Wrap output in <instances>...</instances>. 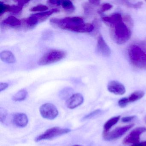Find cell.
Here are the masks:
<instances>
[{
  "label": "cell",
  "mask_w": 146,
  "mask_h": 146,
  "mask_svg": "<svg viewBox=\"0 0 146 146\" xmlns=\"http://www.w3.org/2000/svg\"><path fill=\"white\" fill-rule=\"evenodd\" d=\"M23 8V7L20 5H13L10 6L9 12L15 14H18L21 12Z\"/></svg>",
  "instance_id": "23"
},
{
  "label": "cell",
  "mask_w": 146,
  "mask_h": 146,
  "mask_svg": "<svg viewBox=\"0 0 146 146\" xmlns=\"http://www.w3.org/2000/svg\"><path fill=\"white\" fill-rule=\"evenodd\" d=\"M50 23L52 25L64 30L74 31L78 26L84 23V20L80 17H69L63 19L51 18Z\"/></svg>",
  "instance_id": "3"
},
{
  "label": "cell",
  "mask_w": 146,
  "mask_h": 146,
  "mask_svg": "<svg viewBox=\"0 0 146 146\" xmlns=\"http://www.w3.org/2000/svg\"><path fill=\"white\" fill-rule=\"evenodd\" d=\"M123 2H124V4L128 7L133 8H139L142 5V3L141 2H138L135 4H133L128 1H123Z\"/></svg>",
  "instance_id": "28"
},
{
  "label": "cell",
  "mask_w": 146,
  "mask_h": 146,
  "mask_svg": "<svg viewBox=\"0 0 146 146\" xmlns=\"http://www.w3.org/2000/svg\"><path fill=\"white\" fill-rule=\"evenodd\" d=\"M129 99L128 98H123L120 99L118 101V105L120 107L123 108L125 107L129 103Z\"/></svg>",
  "instance_id": "29"
},
{
  "label": "cell",
  "mask_w": 146,
  "mask_h": 146,
  "mask_svg": "<svg viewBox=\"0 0 146 146\" xmlns=\"http://www.w3.org/2000/svg\"><path fill=\"white\" fill-rule=\"evenodd\" d=\"M83 8L84 9V13L85 14H91L93 13V9L90 6V3H86L83 5Z\"/></svg>",
  "instance_id": "27"
},
{
  "label": "cell",
  "mask_w": 146,
  "mask_h": 146,
  "mask_svg": "<svg viewBox=\"0 0 146 146\" xmlns=\"http://www.w3.org/2000/svg\"><path fill=\"white\" fill-rule=\"evenodd\" d=\"M144 95V93L143 91L139 90L132 93L129 96V102H134L140 99H141Z\"/></svg>",
  "instance_id": "19"
},
{
  "label": "cell",
  "mask_w": 146,
  "mask_h": 146,
  "mask_svg": "<svg viewBox=\"0 0 146 146\" xmlns=\"http://www.w3.org/2000/svg\"><path fill=\"white\" fill-rule=\"evenodd\" d=\"M120 117V116L113 117L106 122L104 125V133H107L111 128L118 122Z\"/></svg>",
  "instance_id": "16"
},
{
  "label": "cell",
  "mask_w": 146,
  "mask_h": 146,
  "mask_svg": "<svg viewBox=\"0 0 146 146\" xmlns=\"http://www.w3.org/2000/svg\"><path fill=\"white\" fill-rule=\"evenodd\" d=\"M71 131L69 129H64L60 127H54L47 130L44 133L36 137L35 141L39 142L42 140L52 139L59 136L67 134Z\"/></svg>",
  "instance_id": "5"
},
{
  "label": "cell",
  "mask_w": 146,
  "mask_h": 146,
  "mask_svg": "<svg viewBox=\"0 0 146 146\" xmlns=\"http://www.w3.org/2000/svg\"><path fill=\"white\" fill-rule=\"evenodd\" d=\"M7 116V112L6 110L2 108H0V121L2 123H4L6 119Z\"/></svg>",
  "instance_id": "26"
},
{
  "label": "cell",
  "mask_w": 146,
  "mask_h": 146,
  "mask_svg": "<svg viewBox=\"0 0 146 146\" xmlns=\"http://www.w3.org/2000/svg\"><path fill=\"white\" fill-rule=\"evenodd\" d=\"M81 146V145H74V146Z\"/></svg>",
  "instance_id": "37"
},
{
  "label": "cell",
  "mask_w": 146,
  "mask_h": 146,
  "mask_svg": "<svg viewBox=\"0 0 146 146\" xmlns=\"http://www.w3.org/2000/svg\"><path fill=\"white\" fill-rule=\"evenodd\" d=\"M72 92H73L72 89L71 88H65L61 90L60 94V96L62 99H67V98L69 99L70 97L71 96H70Z\"/></svg>",
  "instance_id": "21"
},
{
  "label": "cell",
  "mask_w": 146,
  "mask_h": 146,
  "mask_svg": "<svg viewBox=\"0 0 146 146\" xmlns=\"http://www.w3.org/2000/svg\"><path fill=\"white\" fill-rule=\"evenodd\" d=\"M9 86L8 84L6 83H1L0 84V91L2 92L6 89Z\"/></svg>",
  "instance_id": "33"
},
{
  "label": "cell",
  "mask_w": 146,
  "mask_h": 146,
  "mask_svg": "<svg viewBox=\"0 0 146 146\" xmlns=\"http://www.w3.org/2000/svg\"><path fill=\"white\" fill-rule=\"evenodd\" d=\"M25 24L30 28L35 27L37 24L39 23L38 20L34 14L31 15L30 17L26 19L25 20Z\"/></svg>",
  "instance_id": "20"
},
{
  "label": "cell",
  "mask_w": 146,
  "mask_h": 146,
  "mask_svg": "<svg viewBox=\"0 0 146 146\" xmlns=\"http://www.w3.org/2000/svg\"><path fill=\"white\" fill-rule=\"evenodd\" d=\"M108 90L111 93L119 95L124 94L125 92V89L124 85L116 81H111L108 83Z\"/></svg>",
  "instance_id": "11"
},
{
  "label": "cell",
  "mask_w": 146,
  "mask_h": 146,
  "mask_svg": "<svg viewBox=\"0 0 146 146\" xmlns=\"http://www.w3.org/2000/svg\"></svg>",
  "instance_id": "38"
},
{
  "label": "cell",
  "mask_w": 146,
  "mask_h": 146,
  "mask_svg": "<svg viewBox=\"0 0 146 146\" xmlns=\"http://www.w3.org/2000/svg\"><path fill=\"white\" fill-rule=\"evenodd\" d=\"M134 124H130L123 127H119L108 133H104V138L107 141L118 139L124 135L128 130L133 127Z\"/></svg>",
  "instance_id": "7"
},
{
  "label": "cell",
  "mask_w": 146,
  "mask_h": 146,
  "mask_svg": "<svg viewBox=\"0 0 146 146\" xmlns=\"http://www.w3.org/2000/svg\"><path fill=\"white\" fill-rule=\"evenodd\" d=\"M40 112L42 117L49 120L56 118L58 114V111L56 106L53 104L49 103L41 106Z\"/></svg>",
  "instance_id": "6"
},
{
  "label": "cell",
  "mask_w": 146,
  "mask_h": 146,
  "mask_svg": "<svg viewBox=\"0 0 146 146\" xmlns=\"http://www.w3.org/2000/svg\"><path fill=\"white\" fill-rule=\"evenodd\" d=\"M66 53L61 50H53L45 54L38 60V64L44 66L60 61L66 56Z\"/></svg>",
  "instance_id": "4"
},
{
  "label": "cell",
  "mask_w": 146,
  "mask_h": 146,
  "mask_svg": "<svg viewBox=\"0 0 146 146\" xmlns=\"http://www.w3.org/2000/svg\"><path fill=\"white\" fill-rule=\"evenodd\" d=\"M135 116H129V117H124L122 118V122L124 123H126V122H130L133 120L135 118Z\"/></svg>",
  "instance_id": "31"
},
{
  "label": "cell",
  "mask_w": 146,
  "mask_h": 146,
  "mask_svg": "<svg viewBox=\"0 0 146 146\" xmlns=\"http://www.w3.org/2000/svg\"><path fill=\"white\" fill-rule=\"evenodd\" d=\"M131 146H146V141L140 143H136V144H133Z\"/></svg>",
  "instance_id": "36"
},
{
  "label": "cell",
  "mask_w": 146,
  "mask_h": 146,
  "mask_svg": "<svg viewBox=\"0 0 146 146\" xmlns=\"http://www.w3.org/2000/svg\"><path fill=\"white\" fill-rule=\"evenodd\" d=\"M112 5L108 3H105L102 5L100 10V13L105 12L106 11L110 10L112 7Z\"/></svg>",
  "instance_id": "30"
},
{
  "label": "cell",
  "mask_w": 146,
  "mask_h": 146,
  "mask_svg": "<svg viewBox=\"0 0 146 146\" xmlns=\"http://www.w3.org/2000/svg\"><path fill=\"white\" fill-rule=\"evenodd\" d=\"M60 10L58 8H54V9H52L50 11L36 13L34 15L36 17L38 22L40 23L42 21H45L48 17H50L53 13H56L58 12Z\"/></svg>",
  "instance_id": "15"
},
{
  "label": "cell",
  "mask_w": 146,
  "mask_h": 146,
  "mask_svg": "<svg viewBox=\"0 0 146 146\" xmlns=\"http://www.w3.org/2000/svg\"><path fill=\"white\" fill-rule=\"evenodd\" d=\"M12 121L16 126L23 128L27 126L29 119L27 115L24 113H16L13 116Z\"/></svg>",
  "instance_id": "12"
},
{
  "label": "cell",
  "mask_w": 146,
  "mask_h": 146,
  "mask_svg": "<svg viewBox=\"0 0 146 146\" xmlns=\"http://www.w3.org/2000/svg\"><path fill=\"white\" fill-rule=\"evenodd\" d=\"M0 58L2 61L7 64H14L16 62L15 56L10 51H2L0 53Z\"/></svg>",
  "instance_id": "13"
},
{
  "label": "cell",
  "mask_w": 146,
  "mask_h": 146,
  "mask_svg": "<svg viewBox=\"0 0 146 146\" xmlns=\"http://www.w3.org/2000/svg\"><path fill=\"white\" fill-rule=\"evenodd\" d=\"M48 2L54 5L60 6L61 5L62 1H56V0H50Z\"/></svg>",
  "instance_id": "32"
},
{
  "label": "cell",
  "mask_w": 146,
  "mask_h": 146,
  "mask_svg": "<svg viewBox=\"0 0 146 146\" xmlns=\"http://www.w3.org/2000/svg\"><path fill=\"white\" fill-rule=\"evenodd\" d=\"M101 112V110H99V109L93 111L92 112L88 114H87V115L84 116V117L83 118V120H85V119L92 118L100 114Z\"/></svg>",
  "instance_id": "24"
},
{
  "label": "cell",
  "mask_w": 146,
  "mask_h": 146,
  "mask_svg": "<svg viewBox=\"0 0 146 146\" xmlns=\"http://www.w3.org/2000/svg\"><path fill=\"white\" fill-rule=\"evenodd\" d=\"M89 2L92 5L97 6L100 5V1H96V0H91V1H89Z\"/></svg>",
  "instance_id": "35"
},
{
  "label": "cell",
  "mask_w": 146,
  "mask_h": 146,
  "mask_svg": "<svg viewBox=\"0 0 146 146\" xmlns=\"http://www.w3.org/2000/svg\"><path fill=\"white\" fill-rule=\"evenodd\" d=\"M17 2L18 3V5H20L22 6L23 7L26 4H28L29 2V1H22V0H20V1H17Z\"/></svg>",
  "instance_id": "34"
},
{
  "label": "cell",
  "mask_w": 146,
  "mask_h": 146,
  "mask_svg": "<svg viewBox=\"0 0 146 146\" xmlns=\"http://www.w3.org/2000/svg\"><path fill=\"white\" fill-rule=\"evenodd\" d=\"M10 6H11L9 5H6L1 2H0V16H1L5 13L9 12Z\"/></svg>",
  "instance_id": "25"
},
{
  "label": "cell",
  "mask_w": 146,
  "mask_h": 146,
  "mask_svg": "<svg viewBox=\"0 0 146 146\" xmlns=\"http://www.w3.org/2000/svg\"><path fill=\"white\" fill-rule=\"evenodd\" d=\"M128 52L130 60L134 66L146 69V49L133 44L130 46Z\"/></svg>",
  "instance_id": "2"
},
{
  "label": "cell",
  "mask_w": 146,
  "mask_h": 146,
  "mask_svg": "<svg viewBox=\"0 0 146 146\" xmlns=\"http://www.w3.org/2000/svg\"><path fill=\"white\" fill-rule=\"evenodd\" d=\"M4 25H7L11 27H19L22 24V21L13 16H9L2 21Z\"/></svg>",
  "instance_id": "14"
},
{
  "label": "cell",
  "mask_w": 146,
  "mask_h": 146,
  "mask_svg": "<svg viewBox=\"0 0 146 146\" xmlns=\"http://www.w3.org/2000/svg\"><path fill=\"white\" fill-rule=\"evenodd\" d=\"M96 50L98 53L104 57H108L111 54V49L101 35L98 37Z\"/></svg>",
  "instance_id": "9"
},
{
  "label": "cell",
  "mask_w": 146,
  "mask_h": 146,
  "mask_svg": "<svg viewBox=\"0 0 146 146\" xmlns=\"http://www.w3.org/2000/svg\"><path fill=\"white\" fill-rule=\"evenodd\" d=\"M61 5L63 9L69 13H71L75 11V7L72 2L69 0L62 1Z\"/></svg>",
  "instance_id": "18"
},
{
  "label": "cell",
  "mask_w": 146,
  "mask_h": 146,
  "mask_svg": "<svg viewBox=\"0 0 146 146\" xmlns=\"http://www.w3.org/2000/svg\"><path fill=\"white\" fill-rule=\"evenodd\" d=\"M27 95L28 92L26 90H21L13 96L12 99L14 101H22L26 99Z\"/></svg>",
  "instance_id": "17"
},
{
  "label": "cell",
  "mask_w": 146,
  "mask_h": 146,
  "mask_svg": "<svg viewBox=\"0 0 146 146\" xmlns=\"http://www.w3.org/2000/svg\"><path fill=\"white\" fill-rule=\"evenodd\" d=\"M48 8L46 6L44 5H40L36 6L33 7L32 8H31V11L37 12L39 11L41 12L46 11Z\"/></svg>",
  "instance_id": "22"
},
{
  "label": "cell",
  "mask_w": 146,
  "mask_h": 146,
  "mask_svg": "<svg viewBox=\"0 0 146 146\" xmlns=\"http://www.w3.org/2000/svg\"><path fill=\"white\" fill-rule=\"evenodd\" d=\"M102 19L110 27L111 36L117 44H123L130 38L131 32L128 25L132 24V21L129 16L123 18L120 13H115Z\"/></svg>",
  "instance_id": "1"
},
{
  "label": "cell",
  "mask_w": 146,
  "mask_h": 146,
  "mask_svg": "<svg viewBox=\"0 0 146 146\" xmlns=\"http://www.w3.org/2000/svg\"><path fill=\"white\" fill-rule=\"evenodd\" d=\"M146 131V128L144 127H137L133 129L128 136L123 140V143L129 144L130 143L136 144L138 143L140 136L143 133Z\"/></svg>",
  "instance_id": "8"
},
{
  "label": "cell",
  "mask_w": 146,
  "mask_h": 146,
  "mask_svg": "<svg viewBox=\"0 0 146 146\" xmlns=\"http://www.w3.org/2000/svg\"><path fill=\"white\" fill-rule=\"evenodd\" d=\"M84 102L83 96L79 93L74 94L67 100L66 106L70 109H74L82 104Z\"/></svg>",
  "instance_id": "10"
}]
</instances>
